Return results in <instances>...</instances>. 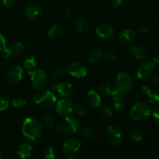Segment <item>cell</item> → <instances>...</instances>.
<instances>
[{"instance_id":"1","label":"cell","mask_w":159,"mask_h":159,"mask_svg":"<svg viewBox=\"0 0 159 159\" xmlns=\"http://www.w3.org/2000/svg\"><path fill=\"white\" fill-rule=\"evenodd\" d=\"M42 126L37 120L33 117H26L22 127L23 135L30 141H34L42 134Z\"/></svg>"},{"instance_id":"2","label":"cell","mask_w":159,"mask_h":159,"mask_svg":"<svg viewBox=\"0 0 159 159\" xmlns=\"http://www.w3.org/2000/svg\"><path fill=\"white\" fill-rule=\"evenodd\" d=\"M79 130V122L73 116H64L56 127L57 133L64 136H68L76 133Z\"/></svg>"},{"instance_id":"3","label":"cell","mask_w":159,"mask_h":159,"mask_svg":"<svg viewBox=\"0 0 159 159\" xmlns=\"http://www.w3.org/2000/svg\"><path fill=\"white\" fill-rule=\"evenodd\" d=\"M56 96L51 90L37 93L34 97V101L42 109H51L56 103Z\"/></svg>"},{"instance_id":"4","label":"cell","mask_w":159,"mask_h":159,"mask_svg":"<svg viewBox=\"0 0 159 159\" xmlns=\"http://www.w3.org/2000/svg\"><path fill=\"white\" fill-rule=\"evenodd\" d=\"M151 115V109L148 104L138 102L134 105L130 112V116L135 121H144Z\"/></svg>"},{"instance_id":"5","label":"cell","mask_w":159,"mask_h":159,"mask_svg":"<svg viewBox=\"0 0 159 159\" xmlns=\"http://www.w3.org/2000/svg\"><path fill=\"white\" fill-rule=\"evenodd\" d=\"M115 87L122 95L129 93L133 87V79L130 75L126 71L120 72L116 76Z\"/></svg>"},{"instance_id":"6","label":"cell","mask_w":159,"mask_h":159,"mask_svg":"<svg viewBox=\"0 0 159 159\" xmlns=\"http://www.w3.org/2000/svg\"><path fill=\"white\" fill-rule=\"evenodd\" d=\"M28 74L30 76L31 82L34 89H40L42 87L46 85L48 82V78L47 74L43 70L37 69L34 71H29Z\"/></svg>"},{"instance_id":"7","label":"cell","mask_w":159,"mask_h":159,"mask_svg":"<svg viewBox=\"0 0 159 159\" xmlns=\"http://www.w3.org/2000/svg\"><path fill=\"white\" fill-rule=\"evenodd\" d=\"M50 89L53 93H57L62 97H68L74 93V87L68 82L54 83L52 82L50 85Z\"/></svg>"},{"instance_id":"8","label":"cell","mask_w":159,"mask_h":159,"mask_svg":"<svg viewBox=\"0 0 159 159\" xmlns=\"http://www.w3.org/2000/svg\"><path fill=\"white\" fill-rule=\"evenodd\" d=\"M73 109H74L73 102L68 98H64L56 103V111L63 117L69 116L73 112Z\"/></svg>"},{"instance_id":"9","label":"cell","mask_w":159,"mask_h":159,"mask_svg":"<svg viewBox=\"0 0 159 159\" xmlns=\"http://www.w3.org/2000/svg\"><path fill=\"white\" fill-rule=\"evenodd\" d=\"M155 70V64L152 61H144L137 69V76L140 79H148L152 75Z\"/></svg>"},{"instance_id":"10","label":"cell","mask_w":159,"mask_h":159,"mask_svg":"<svg viewBox=\"0 0 159 159\" xmlns=\"http://www.w3.org/2000/svg\"><path fill=\"white\" fill-rule=\"evenodd\" d=\"M81 142L75 138H69L64 141L62 144V151L67 155H72L79 150Z\"/></svg>"},{"instance_id":"11","label":"cell","mask_w":159,"mask_h":159,"mask_svg":"<svg viewBox=\"0 0 159 159\" xmlns=\"http://www.w3.org/2000/svg\"><path fill=\"white\" fill-rule=\"evenodd\" d=\"M66 71L75 78H84L87 75V68L79 62H72L67 68Z\"/></svg>"},{"instance_id":"12","label":"cell","mask_w":159,"mask_h":159,"mask_svg":"<svg viewBox=\"0 0 159 159\" xmlns=\"http://www.w3.org/2000/svg\"><path fill=\"white\" fill-rule=\"evenodd\" d=\"M106 134L110 142L114 145H117L121 142L122 134H121L120 130L116 126H108L106 130Z\"/></svg>"},{"instance_id":"13","label":"cell","mask_w":159,"mask_h":159,"mask_svg":"<svg viewBox=\"0 0 159 159\" xmlns=\"http://www.w3.org/2000/svg\"><path fill=\"white\" fill-rule=\"evenodd\" d=\"M23 76V69L20 66H14L8 71L6 79L11 84H17Z\"/></svg>"},{"instance_id":"14","label":"cell","mask_w":159,"mask_h":159,"mask_svg":"<svg viewBox=\"0 0 159 159\" xmlns=\"http://www.w3.org/2000/svg\"><path fill=\"white\" fill-rule=\"evenodd\" d=\"M24 14L27 18L34 20L38 17L43 12V8L37 3H30L24 8Z\"/></svg>"},{"instance_id":"15","label":"cell","mask_w":159,"mask_h":159,"mask_svg":"<svg viewBox=\"0 0 159 159\" xmlns=\"http://www.w3.org/2000/svg\"><path fill=\"white\" fill-rule=\"evenodd\" d=\"M85 102L91 108H97L102 103V99L99 95L94 90H91L85 96Z\"/></svg>"},{"instance_id":"16","label":"cell","mask_w":159,"mask_h":159,"mask_svg":"<svg viewBox=\"0 0 159 159\" xmlns=\"http://www.w3.org/2000/svg\"><path fill=\"white\" fill-rule=\"evenodd\" d=\"M114 30L110 25L100 24L96 28V34L101 39H109L113 34Z\"/></svg>"},{"instance_id":"17","label":"cell","mask_w":159,"mask_h":159,"mask_svg":"<svg viewBox=\"0 0 159 159\" xmlns=\"http://www.w3.org/2000/svg\"><path fill=\"white\" fill-rule=\"evenodd\" d=\"M136 39V32L131 29L124 30L118 35V40L123 43H131Z\"/></svg>"},{"instance_id":"18","label":"cell","mask_w":159,"mask_h":159,"mask_svg":"<svg viewBox=\"0 0 159 159\" xmlns=\"http://www.w3.org/2000/svg\"><path fill=\"white\" fill-rule=\"evenodd\" d=\"M130 52L134 58L138 60H144L147 57L148 54L146 50L142 47L133 46L130 48Z\"/></svg>"},{"instance_id":"19","label":"cell","mask_w":159,"mask_h":159,"mask_svg":"<svg viewBox=\"0 0 159 159\" xmlns=\"http://www.w3.org/2000/svg\"><path fill=\"white\" fill-rule=\"evenodd\" d=\"M33 152L32 146L27 143H24L22 144L19 147L18 150H17V155L20 158H26L27 157L30 156Z\"/></svg>"},{"instance_id":"20","label":"cell","mask_w":159,"mask_h":159,"mask_svg":"<svg viewBox=\"0 0 159 159\" xmlns=\"http://www.w3.org/2000/svg\"><path fill=\"white\" fill-rule=\"evenodd\" d=\"M99 90H100L101 93L105 94L107 96H111V97H113L114 95H116V93H119V92L117 91V89H116V87L113 86V85L108 83L100 85H99Z\"/></svg>"},{"instance_id":"21","label":"cell","mask_w":159,"mask_h":159,"mask_svg":"<svg viewBox=\"0 0 159 159\" xmlns=\"http://www.w3.org/2000/svg\"><path fill=\"white\" fill-rule=\"evenodd\" d=\"M102 57V52L100 49H93L89 53L88 61L90 64L96 63Z\"/></svg>"},{"instance_id":"22","label":"cell","mask_w":159,"mask_h":159,"mask_svg":"<svg viewBox=\"0 0 159 159\" xmlns=\"http://www.w3.org/2000/svg\"><path fill=\"white\" fill-rule=\"evenodd\" d=\"M9 49L12 54V56H17L23 52L24 46L20 42H16L9 47Z\"/></svg>"},{"instance_id":"23","label":"cell","mask_w":159,"mask_h":159,"mask_svg":"<svg viewBox=\"0 0 159 159\" xmlns=\"http://www.w3.org/2000/svg\"><path fill=\"white\" fill-rule=\"evenodd\" d=\"M42 120H43V122L47 127H50V128H53L54 127V124H55V117L54 116V115L51 113H45L42 116Z\"/></svg>"},{"instance_id":"24","label":"cell","mask_w":159,"mask_h":159,"mask_svg":"<svg viewBox=\"0 0 159 159\" xmlns=\"http://www.w3.org/2000/svg\"><path fill=\"white\" fill-rule=\"evenodd\" d=\"M112 98H113V105L115 110H120V109H122L124 107V99H123L121 93H116Z\"/></svg>"},{"instance_id":"25","label":"cell","mask_w":159,"mask_h":159,"mask_svg":"<svg viewBox=\"0 0 159 159\" xmlns=\"http://www.w3.org/2000/svg\"><path fill=\"white\" fill-rule=\"evenodd\" d=\"M61 33V26L59 23H55L52 25L48 30V35L51 38H54V37H58Z\"/></svg>"},{"instance_id":"26","label":"cell","mask_w":159,"mask_h":159,"mask_svg":"<svg viewBox=\"0 0 159 159\" xmlns=\"http://www.w3.org/2000/svg\"><path fill=\"white\" fill-rule=\"evenodd\" d=\"M75 28L77 31L80 34H83L85 32L87 29V23L86 20L83 18V17H79L77 20H75Z\"/></svg>"},{"instance_id":"27","label":"cell","mask_w":159,"mask_h":159,"mask_svg":"<svg viewBox=\"0 0 159 159\" xmlns=\"http://www.w3.org/2000/svg\"><path fill=\"white\" fill-rule=\"evenodd\" d=\"M78 131H79V135L84 139L90 140L93 138V131L89 127H80V128H79Z\"/></svg>"},{"instance_id":"28","label":"cell","mask_w":159,"mask_h":159,"mask_svg":"<svg viewBox=\"0 0 159 159\" xmlns=\"http://www.w3.org/2000/svg\"><path fill=\"white\" fill-rule=\"evenodd\" d=\"M37 65V62H36L35 58L34 57H28L23 61V67L29 71H32Z\"/></svg>"},{"instance_id":"29","label":"cell","mask_w":159,"mask_h":159,"mask_svg":"<svg viewBox=\"0 0 159 159\" xmlns=\"http://www.w3.org/2000/svg\"><path fill=\"white\" fill-rule=\"evenodd\" d=\"M130 136H131L132 139L135 141H141L143 139V137H144V134L143 131L138 127L136 128H134L133 130H131L130 131Z\"/></svg>"},{"instance_id":"30","label":"cell","mask_w":159,"mask_h":159,"mask_svg":"<svg viewBox=\"0 0 159 159\" xmlns=\"http://www.w3.org/2000/svg\"><path fill=\"white\" fill-rule=\"evenodd\" d=\"M12 104L16 108H22L26 105V100L21 96H18L12 99Z\"/></svg>"},{"instance_id":"31","label":"cell","mask_w":159,"mask_h":159,"mask_svg":"<svg viewBox=\"0 0 159 159\" xmlns=\"http://www.w3.org/2000/svg\"><path fill=\"white\" fill-rule=\"evenodd\" d=\"M66 70H65L64 68H56L55 70H54V71H52L51 75H52V77L54 78V79H61L65 77V75H66Z\"/></svg>"},{"instance_id":"32","label":"cell","mask_w":159,"mask_h":159,"mask_svg":"<svg viewBox=\"0 0 159 159\" xmlns=\"http://www.w3.org/2000/svg\"><path fill=\"white\" fill-rule=\"evenodd\" d=\"M148 101L149 103L154 104V105H159V93H151L148 96Z\"/></svg>"},{"instance_id":"33","label":"cell","mask_w":159,"mask_h":159,"mask_svg":"<svg viewBox=\"0 0 159 159\" xmlns=\"http://www.w3.org/2000/svg\"><path fill=\"white\" fill-rule=\"evenodd\" d=\"M75 112L76 114L79 116H84L86 114V110H85V107H83L81 104L78 103L76 105H74V109H73Z\"/></svg>"},{"instance_id":"34","label":"cell","mask_w":159,"mask_h":159,"mask_svg":"<svg viewBox=\"0 0 159 159\" xmlns=\"http://www.w3.org/2000/svg\"><path fill=\"white\" fill-rule=\"evenodd\" d=\"M100 113L102 117H104L105 119H110L113 117V112L108 107H102L100 110Z\"/></svg>"},{"instance_id":"35","label":"cell","mask_w":159,"mask_h":159,"mask_svg":"<svg viewBox=\"0 0 159 159\" xmlns=\"http://www.w3.org/2000/svg\"><path fill=\"white\" fill-rule=\"evenodd\" d=\"M44 157L48 159H54L56 157V152L55 150L54 149V148L49 146V147L47 148L44 151Z\"/></svg>"},{"instance_id":"36","label":"cell","mask_w":159,"mask_h":159,"mask_svg":"<svg viewBox=\"0 0 159 159\" xmlns=\"http://www.w3.org/2000/svg\"><path fill=\"white\" fill-rule=\"evenodd\" d=\"M104 58L107 61L113 62L116 60V55L115 52L112 50H108L104 53Z\"/></svg>"},{"instance_id":"37","label":"cell","mask_w":159,"mask_h":159,"mask_svg":"<svg viewBox=\"0 0 159 159\" xmlns=\"http://www.w3.org/2000/svg\"><path fill=\"white\" fill-rule=\"evenodd\" d=\"M9 107V101L6 98L0 96V113L5 111Z\"/></svg>"},{"instance_id":"38","label":"cell","mask_w":159,"mask_h":159,"mask_svg":"<svg viewBox=\"0 0 159 159\" xmlns=\"http://www.w3.org/2000/svg\"><path fill=\"white\" fill-rule=\"evenodd\" d=\"M148 27L145 26H143L141 27H139L138 30H137V33L139 34L140 36H145L146 34L148 33Z\"/></svg>"},{"instance_id":"39","label":"cell","mask_w":159,"mask_h":159,"mask_svg":"<svg viewBox=\"0 0 159 159\" xmlns=\"http://www.w3.org/2000/svg\"><path fill=\"white\" fill-rule=\"evenodd\" d=\"M6 48H7V45H6V37L2 34H0V51H2Z\"/></svg>"},{"instance_id":"40","label":"cell","mask_w":159,"mask_h":159,"mask_svg":"<svg viewBox=\"0 0 159 159\" xmlns=\"http://www.w3.org/2000/svg\"><path fill=\"white\" fill-rule=\"evenodd\" d=\"M1 54H2V57H5V58H9V57H12V54H11L9 48H5L4 50H2V51H1Z\"/></svg>"},{"instance_id":"41","label":"cell","mask_w":159,"mask_h":159,"mask_svg":"<svg viewBox=\"0 0 159 159\" xmlns=\"http://www.w3.org/2000/svg\"><path fill=\"white\" fill-rule=\"evenodd\" d=\"M65 15L68 19H73L75 17V12L71 9L67 8L65 10Z\"/></svg>"},{"instance_id":"42","label":"cell","mask_w":159,"mask_h":159,"mask_svg":"<svg viewBox=\"0 0 159 159\" xmlns=\"http://www.w3.org/2000/svg\"><path fill=\"white\" fill-rule=\"evenodd\" d=\"M141 91L143 94L145 95V96H148L151 93H152V90H151V89L149 88L148 86H147V85H142V86L141 87Z\"/></svg>"},{"instance_id":"43","label":"cell","mask_w":159,"mask_h":159,"mask_svg":"<svg viewBox=\"0 0 159 159\" xmlns=\"http://www.w3.org/2000/svg\"><path fill=\"white\" fill-rule=\"evenodd\" d=\"M15 0H2V3L6 7H11L14 4Z\"/></svg>"},{"instance_id":"44","label":"cell","mask_w":159,"mask_h":159,"mask_svg":"<svg viewBox=\"0 0 159 159\" xmlns=\"http://www.w3.org/2000/svg\"><path fill=\"white\" fill-rule=\"evenodd\" d=\"M124 2V0H111V3L112 6L113 7H118L120 5L123 4V2Z\"/></svg>"},{"instance_id":"45","label":"cell","mask_w":159,"mask_h":159,"mask_svg":"<svg viewBox=\"0 0 159 159\" xmlns=\"http://www.w3.org/2000/svg\"><path fill=\"white\" fill-rule=\"evenodd\" d=\"M153 118L157 123L159 124V108L156 109L153 113Z\"/></svg>"},{"instance_id":"46","label":"cell","mask_w":159,"mask_h":159,"mask_svg":"<svg viewBox=\"0 0 159 159\" xmlns=\"http://www.w3.org/2000/svg\"><path fill=\"white\" fill-rule=\"evenodd\" d=\"M152 62H153L155 65H159V54L154 56L153 59H152Z\"/></svg>"},{"instance_id":"47","label":"cell","mask_w":159,"mask_h":159,"mask_svg":"<svg viewBox=\"0 0 159 159\" xmlns=\"http://www.w3.org/2000/svg\"><path fill=\"white\" fill-rule=\"evenodd\" d=\"M153 83L155 84V85H159V75L154 78Z\"/></svg>"},{"instance_id":"48","label":"cell","mask_w":159,"mask_h":159,"mask_svg":"<svg viewBox=\"0 0 159 159\" xmlns=\"http://www.w3.org/2000/svg\"><path fill=\"white\" fill-rule=\"evenodd\" d=\"M2 158V153L1 150H0V158Z\"/></svg>"}]
</instances>
